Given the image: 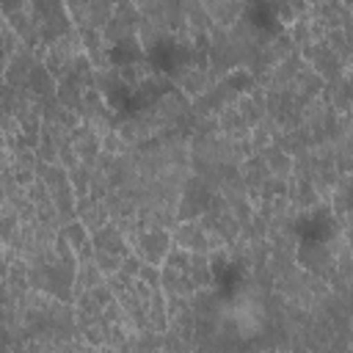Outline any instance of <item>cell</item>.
Here are the masks:
<instances>
[{
  "instance_id": "6da1fadb",
  "label": "cell",
  "mask_w": 353,
  "mask_h": 353,
  "mask_svg": "<svg viewBox=\"0 0 353 353\" xmlns=\"http://www.w3.org/2000/svg\"><path fill=\"white\" fill-rule=\"evenodd\" d=\"M212 188L196 176L188 174V179L179 188V199H176V221H196L210 210V199H212Z\"/></svg>"
},
{
  "instance_id": "7a4b0ae2",
  "label": "cell",
  "mask_w": 353,
  "mask_h": 353,
  "mask_svg": "<svg viewBox=\"0 0 353 353\" xmlns=\"http://www.w3.org/2000/svg\"><path fill=\"white\" fill-rule=\"evenodd\" d=\"M298 52H301V58H303V63L306 66H312L325 83H331V80H336V77H342V74H347V61H342L334 50H328V44L320 39V41H309V44H303V47H298Z\"/></svg>"
},
{
  "instance_id": "3957f363",
  "label": "cell",
  "mask_w": 353,
  "mask_h": 353,
  "mask_svg": "<svg viewBox=\"0 0 353 353\" xmlns=\"http://www.w3.org/2000/svg\"><path fill=\"white\" fill-rule=\"evenodd\" d=\"M130 248L143 259V262H152V265H163L168 248H171V232L168 229H160V226H152V229H143L138 232L132 240H130Z\"/></svg>"
},
{
  "instance_id": "277c9868",
  "label": "cell",
  "mask_w": 353,
  "mask_h": 353,
  "mask_svg": "<svg viewBox=\"0 0 353 353\" xmlns=\"http://www.w3.org/2000/svg\"><path fill=\"white\" fill-rule=\"evenodd\" d=\"M168 232H171V245H176V248H185L190 254L210 251V234L196 221H176Z\"/></svg>"
},
{
  "instance_id": "5b68a950",
  "label": "cell",
  "mask_w": 353,
  "mask_h": 353,
  "mask_svg": "<svg viewBox=\"0 0 353 353\" xmlns=\"http://www.w3.org/2000/svg\"><path fill=\"white\" fill-rule=\"evenodd\" d=\"M36 61H39V58H36L33 47L19 44V50H17V52L6 61V66H3V80H6L8 85H25V80H28V74H30V69H33Z\"/></svg>"
},
{
  "instance_id": "8992f818",
  "label": "cell",
  "mask_w": 353,
  "mask_h": 353,
  "mask_svg": "<svg viewBox=\"0 0 353 353\" xmlns=\"http://www.w3.org/2000/svg\"><path fill=\"white\" fill-rule=\"evenodd\" d=\"M77 221L88 229V232H94V229H99V226H105L108 221H110V212H108V207H105V199H94V196H77Z\"/></svg>"
},
{
  "instance_id": "52a82bcc",
  "label": "cell",
  "mask_w": 353,
  "mask_h": 353,
  "mask_svg": "<svg viewBox=\"0 0 353 353\" xmlns=\"http://www.w3.org/2000/svg\"><path fill=\"white\" fill-rule=\"evenodd\" d=\"M171 80H174V85H176L188 99L199 97L201 91H207V88L212 85L207 69H199V66H185V69H179L176 74H171Z\"/></svg>"
},
{
  "instance_id": "ba28073f",
  "label": "cell",
  "mask_w": 353,
  "mask_h": 353,
  "mask_svg": "<svg viewBox=\"0 0 353 353\" xmlns=\"http://www.w3.org/2000/svg\"><path fill=\"white\" fill-rule=\"evenodd\" d=\"M63 237H66V243L72 245V251H74V256H77V262H83V259H91V254H94V245H91V232L77 221V218H72V221H66V223H61V229H58Z\"/></svg>"
},
{
  "instance_id": "9c48e42d",
  "label": "cell",
  "mask_w": 353,
  "mask_h": 353,
  "mask_svg": "<svg viewBox=\"0 0 353 353\" xmlns=\"http://www.w3.org/2000/svg\"><path fill=\"white\" fill-rule=\"evenodd\" d=\"M69 143H72V149L77 152V157H80V163H85V165H91V160L97 157V152H99V135L88 127V124H77L74 130H69Z\"/></svg>"
},
{
  "instance_id": "30bf717a",
  "label": "cell",
  "mask_w": 353,
  "mask_h": 353,
  "mask_svg": "<svg viewBox=\"0 0 353 353\" xmlns=\"http://www.w3.org/2000/svg\"><path fill=\"white\" fill-rule=\"evenodd\" d=\"M91 245L94 248H105V251H116L121 256H127L132 251L130 243H127V237L121 234V229L113 221H108L105 226H99V229L91 232Z\"/></svg>"
},
{
  "instance_id": "8fae6325",
  "label": "cell",
  "mask_w": 353,
  "mask_h": 353,
  "mask_svg": "<svg viewBox=\"0 0 353 353\" xmlns=\"http://www.w3.org/2000/svg\"><path fill=\"white\" fill-rule=\"evenodd\" d=\"M204 11L210 14V19L221 28H232V22L243 14L245 3L243 0H201Z\"/></svg>"
},
{
  "instance_id": "7c38bea8",
  "label": "cell",
  "mask_w": 353,
  "mask_h": 353,
  "mask_svg": "<svg viewBox=\"0 0 353 353\" xmlns=\"http://www.w3.org/2000/svg\"><path fill=\"white\" fill-rule=\"evenodd\" d=\"M323 85H325V80L312 69V66H301V72L295 74V80L290 83V88L303 99V102H309L312 97H320L323 94Z\"/></svg>"
},
{
  "instance_id": "4fadbf2b",
  "label": "cell",
  "mask_w": 353,
  "mask_h": 353,
  "mask_svg": "<svg viewBox=\"0 0 353 353\" xmlns=\"http://www.w3.org/2000/svg\"><path fill=\"white\" fill-rule=\"evenodd\" d=\"M102 281H105V273H102L91 259L77 262L74 279H72V301H74L80 292H85V290H91V287H97V284H102Z\"/></svg>"
},
{
  "instance_id": "5bb4252c",
  "label": "cell",
  "mask_w": 353,
  "mask_h": 353,
  "mask_svg": "<svg viewBox=\"0 0 353 353\" xmlns=\"http://www.w3.org/2000/svg\"><path fill=\"white\" fill-rule=\"evenodd\" d=\"M25 85L33 91V97L47 99V97H55V85H58V80L50 74V69H47L41 61H36L33 69H30V74H28V80H25Z\"/></svg>"
},
{
  "instance_id": "9a60e30c",
  "label": "cell",
  "mask_w": 353,
  "mask_h": 353,
  "mask_svg": "<svg viewBox=\"0 0 353 353\" xmlns=\"http://www.w3.org/2000/svg\"><path fill=\"white\" fill-rule=\"evenodd\" d=\"M83 85L72 77V74H63L61 80H58V85H55V99L63 105V108H69V110H80V102H83Z\"/></svg>"
},
{
  "instance_id": "2e32d148",
  "label": "cell",
  "mask_w": 353,
  "mask_h": 353,
  "mask_svg": "<svg viewBox=\"0 0 353 353\" xmlns=\"http://www.w3.org/2000/svg\"><path fill=\"white\" fill-rule=\"evenodd\" d=\"M256 154H262V160H265V165H268V171L273 174V176H290L292 174V157L287 154V152H281L276 143H270V146H265L262 152H256Z\"/></svg>"
},
{
  "instance_id": "e0dca14e",
  "label": "cell",
  "mask_w": 353,
  "mask_h": 353,
  "mask_svg": "<svg viewBox=\"0 0 353 353\" xmlns=\"http://www.w3.org/2000/svg\"><path fill=\"white\" fill-rule=\"evenodd\" d=\"M50 201H52V207H55V212H58L61 223H66V221L77 218V196H74L72 185H63V188L52 190V193H50Z\"/></svg>"
},
{
  "instance_id": "ac0fdd59",
  "label": "cell",
  "mask_w": 353,
  "mask_h": 353,
  "mask_svg": "<svg viewBox=\"0 0 353 353\" xmlns=\"http://www.w3.org/2000/svg\"><path fill=\"white\" fill-rule=\"evenodd\" d=\"M33 171H36V179H41L50 193L58 190V188H63V185H69L66 168H63L61 163H39V160H36V168H33Z\"/></svg>"
},
{
  "instance_id": "d6986e66",
  "label": "cell",
  "mask_w": 353,
  "mask_h": 353,
  "mask_svg": "<svg viewBox=\"0 0 353 353\" xmlns=\"http://www.w3.org/2000/svg\"><path fill=\"white\" fill-rule=\"evenodd\" d=\"M234 108L240 110V116H243V124L251 130V127H256L262 119H265V105H259V102H254L248 94H240L237 97V102H234Z\"/></svg>"
},
{
  "instance_id": "ffe728a7",
  "label": "cell",
  "mask_w": 353,
  "mask_h": 353,
  "mask_svg": "<svg viewBox=\"0 0 353 353\" xmlns=\"http://www.w3.org/2000/svg\"><path fill=\"white\" fill-rule=\"evenodd\" d=\"M323 41L328 44V50H334L342 61L350 63V33L345 28H328L325 36H323Z\"/></svg>"
},
{
  "instance_id": "44dd1931",
  "label": "cell",
  "mask_w": 353,
  "mask_h": 353,
  "mask_svg": "<svg viewBox=\"0 0 353 353\" xmlns=\"http://www.w3.org/2000/svg\"><path fill=\"white\" fill-rule=\"evenodd\" d=\"M232 91H237V94H248L254 85H256V77L248 72V69H243V66H237V69H232V72H226L223 77H221Z\"/></svg>"
},
{
  "instance_id": "7402d4cb",
  "label": "cell",
  "mask_w": 353,
  "mask_h": 353,
  "mask_svg": "<svg viewBox=\"0 0 353 353\" xmlns=\"http://www.w3.org/2000/svg\"><path fill=\"white\" fill-rule=\"evenodd\" d=\"M132 146L116 132V127H110L108 132H102L99 135V152H108V154H124V152H130Z\"/></svg>"
},
{
  "instance_id": "603a6c76",
  "label": "cell",
  "mask_w": 353,
  "mask_h": 353,
  "mask_svg": "<svg viewBox=\"0 0 353 353\" xmlns=\"http://www.w3.org/2000/svg\"><path fill=\"white\" fill-rule=\"evenodd\" d=\"M121 254H116V251H105V248H94V254H91V262L105 273V276H110V273H116L119 270V265H121Z\"/></svg>"
},
{
  "instance_id": "cb8c5ba5",
  "label": "cell",
  "mask_w": 353,
  "mask_h": 353,
  "mask_svg": "<svg viewBox=\"0 0 353 353\" xmlns=\"http://www.w3.org/2000/svg\"><path fill=\"white\" fill-rule=\"evenodd\" d=\"M19 44H22L19 36H17L8 25H3V28H0V63H3V66H6V61L19 50Z\"/></svg>"
},
{
  "instance_id": "d4e9b609",
  "label": "cell",
  "mask_w": 353,
  "mask_h": 353,
  "mask_svg": "<svg viewBox=\"0 0 353 353\" xmlns=\"http://www.w3.org/2000/svg\"><path fill=\"white\" fill-rule=\"evenodd\" d=\"M25 196H28V201H30V204H36V207L50 201V190L44 188V182H41V179H33L30 185H25Z\"/></svg>"
},
{
  "instance_id": "484cf974",
  "label": "cell",
  "mask_w": 353,
  "mask_h": 353,
  "mask_svg": "<svg viewBox=\"0 0 353 353\" xmlns=\"http://www.w3.org/2000/svg\"><path fill=\"white\" fill-rule=\"evenodd\" d=\"M248 143H251V149H254V152H262L265 146H270V143H273V138H270V132H268L262 124H256V127H251V130H248Z\"/></svg>"
},
{
  "instance_id": "4316f807",
  "label": "cell",
  "mask_w": 353,
  "mask_h": 353,
  "mask_svg": "<svg viewBox=\"0 0 353 353\" xmlns=\"http://www.w3.org/2000/svg\"><path fill=\"white\" fill-rule=\"evenodd\" d=\"M33 154H36L39 163H58V146L52 141H47V138L39 141V146L33 149Z\"/></svg>"
},
{
  "instance_id": "83f0119b",
  "label": "cell",
  "mask_w": 353,
  "mask_h": 353,
  "mask_svg": "<svg viewBox=\"0 0 353 353\" xmlns=\"http://www.w3.org/2000/svg\"><path fill=\"white\" fill-rule=\"evenodd\" d=\"M11 168H36L33 149H11Z\"/></svg>"
},
{
  "instance_id": "f1b7e54d",
  "label": "cell",
  "mask_w": 353,
  "mask_h": 353,
  "mask_svg": "<svg viewBox=\"0 0 353 353\" xmlns=\"http://www.w3.org/2000/svg\"><path fill=\"white\" fill-rule=\"evenodd\" d=\"M141 265H143V259H141L135 251H130V254L121 259L119 273H121V276H127V279H135V276H138V270H141Z\"/></svg>"
},
{
  "instance_id": "f546056e",
  "label": "cell",
  "mask_w": 353,
  "mask_h": 353,
  "mask_svg": "<svg viewBox=\"0 0 353 353\" xmlns=\"http://www.w3.org/2000/svg\"><path fill=\"white\" fill-rule=\"evenodd\" d=\"M135 279H141V281H143V284H149L152 290H154V287H160V265H152V262H143Z\"/></svg>"
},
{
  "instance_id": "4dcf8cb0",
  "label": "cell",
  "mask_w": 353,
  "mask_h": 353,
  "mask_svg": "<svg viewBox=\"0 0 353 353\" xmlns=\"http://www.w3.org/2000/svg\"><path fill=\"white\" fill-rule=\"evenodd\" d=\"M58 163H61L63 168H72V165H77V163H80V157H77V152L72 149V143H69V141L58 146Z\"/></svg>"
},
{
  "instance_id": "1f68e13d",
  "label": "cell",
  "mask_w": 353,
  "mask_h": 353,
  "mask_svg": "<svg viewBox=\"0 0 353 353\" xmlns=\"http://www.w3.org/2000/svg\"><path fill=\"white\" fill-rule=\"evenodd\" d=\"M88 3H91V0H63L66 11H69V17H72V25H77V22L83 19V14H85Z\"/></svg>"
},
{
  "instance_id": "d6a6232c",
  "label": "cell",
  "mask_w": 353,
  "mask_h": 353,
  "mask_svg": "<svg viewBox=\"0 0 353 353\" xmlns=\"http://www.w3.org/2000/svg\"><path fill=\"white\" fill-rule=\"evenodd\" d=\"M14 176H17V182L25 188V185H30V182L36 179V171H33V168H14Z\"/></svg>"
},
{
  "instance_id": "836d02e7",
  "label": "cell",
  "mask_w": 353,
  "mask_h": 353,
  "mask_svg": "<svg viewBox=\"0 0 353 353\" xmlns=\"http://www.w3.org/2000/svg\"><path fill=\"white\" fill-rule=\"evenodd\" d=\"M28 0H0V8H3V14H8V11H17V8H22Z\"/></svg>"
},
{
  "instance_id": "e575fe53",
  "label": "cell",
  "mask_w": 353,
  "mask_h": 353,
  "mask_svg": "<svg viewBox=\"0 0 353 353\" xmlns=\"http://www.w3.org/2000/svg\"><path fill=\"white\" fill-rule=\"evenodd\" d=\"M6 25V14H3V8H0V28Z\"/></svg>"
},
{
  "instance_id": "d590c367",
  "label": "cell",
  "mask_w": 353,
  "mask_h": 353,
  "mask_svg": "<svg viewBox=\"0 0 353 353\" xmlns=\"http://www.w3.org/2000/svg\"><path fill=\"white\" fill-rule=\"evenodd\" d=\"M0 83H3V63H0Z\"/></svg>"
},
{
  "instance_id": "8d00e7d4",
  "label": "cell",
  "mask_w": 353,
  "mask_h": 353,
  "mask_svg": "<svg viewBox=\"0 0 353 353\" xmlns=\"http://www.w3.org/2000/svg\"><path fill=\"white\" fill-rule=\"evenodd\" d=\"M306 3H309V6H314V3H317V0H306Z\"/></svg>"
}]
</instances>
